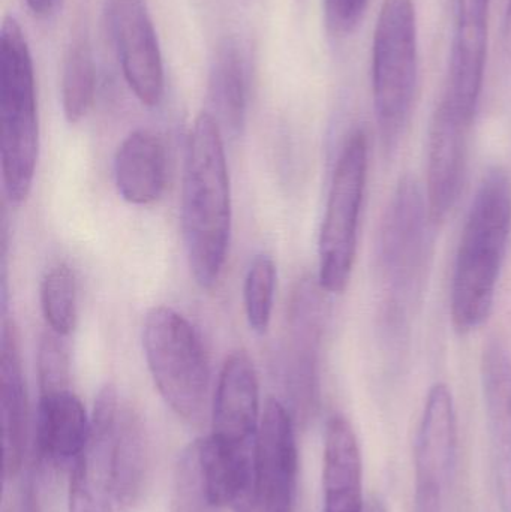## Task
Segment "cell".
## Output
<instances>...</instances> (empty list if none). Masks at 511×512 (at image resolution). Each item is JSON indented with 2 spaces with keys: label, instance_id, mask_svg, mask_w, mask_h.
I'll return each instance as SVG.
<instances>
[{
  "label": "cell",
  "instance_id": "cell-28",
  "mask_svg": "<svg viewBox=\"0 0 511 512\" xmlns=\"http://www.w3.org/2000/svg\"><path fill=\"white\" fill-rule=\"evenodd\" d=\"M24 2L35 17L47 18L53 14L59 0H24Z\"/></svg>",
  "mask_w": 511,
  "mask_h": 512
},
{
  "label": "cell",
  "instance_id": "cell-19",
  "mask_svg": "<svg viewBox=\"0 0 511 512\" xmlns=\"http://www.w3.org/2000/svg\"><path fill=\"white\" fill-rule=\"evenodd\" d=\"M324 512H365L359 441L344 415L327 421L323 462Z\"/></svg>",
  "mask_w": 511,
  "mask_h": 512
},
{
  "label": "cell",
  "instance_id": "cell-21",
  "mask_svg": "<svg viewBox=\"0 0 511 512\" xmlns=\"http://www.w3.org/2000/svg\"><path fill=\"white\" fill-rule=\"evenodd\" d=\"M150 480V448L140 418L120 409L111 456L114 501L123 510L140 504Z\"/></svg>",
  "mask_w": 511,
  "mask_h": 512
},
{
  "label": "cell",
  "instance_id": "cell-4",
  "mask_svg": "<svg viewBox=\"0 0 511 512\" xmlns=\"http://www.w3.org/2000/svg\"><path fill=\"white\" fill-rule=\"evenodd\" d=\"M0 123L3 188L11 206L20 207L35 180L39 123L32 54L14 17L3 20L0 35Z\"/></svg>",
  "mask_w": 511,
  "mask_h": 512
},
{
  "label": "cell",
  "instance_id": "cell-3",
  "mask_svg": "<svg viewBox=\"0 0 511 512\" xmlns=\"http://www.w3.org/2000/svg\"><path fill=\"white\" fill-rule=\"evenodd\" d=\"M260 384L254 361L234 351L224 361L212 405V433L197 444L201 474L213 490L236 498L255 493Z\"/></svg>",
  "mask_w": 511,
  "mask_h": 512
},
{
  "label": "cell",
  "instance_id": "cell-1",
  "mask_svg": "<svg viewBox=\"0 0 511 512\" xmlns=\"http://www.w3.org/2000/svg\"><path fill=\"white\" fill-rule=\"evenodd\" d=\"M180 224L192 277L210 291L224 271L233 224L224 134L210 111L198 114L189 132Z\"/></svg>",
  "mask_w": 511,
  "mask_h": 512
},
{
  "label": "cell",
  "instance_id": "cell-20",
  "mask_svg": "<svg viewBox=\"0 0 511 512\" xmlns=\"http://www.w3.org/2000/svg\"><path fill=\"white\" fill-rule=\"evenodd\" d=\"M167 152L158 135L147 129L131 132L114 156V183L126 203L150 206L167 186Z\"/></svg>",
  "mask_w": 511,
  "mask_h": 512
},
{
  "label": "cell",
  "instance_id": "cell-11",
  "mask_svg": "<svg viewBox=\"0 0 511 512\" xmlns=\"http://www.w3.org/2000/svg\"><path fill=\"white\" fill-rule=\"evenodd\" d=\"M297 454L294 417L281 400L270 397L261 414L255 466V512H293Z\"/></svg>",
  "mask_w": 511,
  "mask_h": 512
},
{
  "label": "cell",
  "instance_id": "cell-6",
  "mask_svg": "<svg viewBox=\"0 0 511 512\" xmlns=\"http://www.w3.org/2000/svg\"><path fill=\"white\" fill-rule=\"evenodd\" d=\"M143 351L171 411L188 423H200L209 406L210 367L194 325L173 307H153L144 319Z\"/></svg>",
  "mask_w": 511,
  "mask_h": 512
},
{
  "label": "cell",
  "instance_id": "cell-10",
  "mask_svg": "<svg viewBox=\"0 0 511 512\" xmlns=\"http://www.w3.org/2000/svg\"><path fill=\"white\" fill-rule=\"evenodd\" d=\"M327 294L320 283L303 280L291 300L285 349V385L291 414L306 418L314 411L318 393V352L326 322Z\"/></svg>",
  "mask_w": 511,
  "mask_h": 512
},
{
  "label": "cell",
  "instance_id": "cell-15",
  "mask_svg": "<svg viewBox=\"0 0 511 512\" xmlns=\"http://www.w3.org/2000/svg\"><path fill=\"white\" fill-rule=\"evenodd\" d=\"M470 126L443 98L432 117L428 141L425 194L435 224L446 221L461 194Z\"/></svg>",
  "mask_w": 511,
  "mask_h": 512
},
{
  "label": "cell",
  "instance_id": "cell-12",
  "mask_svg": "<svg viewBox=\"0 0 511 512\" xmlns=\"http://www.w3.org/2000/svg\"><path fill=\"white\" fill-rule=\"evenodd\" d=\"M111 26L129 89L141 104L156 107L164 96V63L143 0H114Z\"/></svg>",
  "mask_w": 511,
  "mask_h": 512
},
{
  "label": "cell",
  "instance_id": "cell-24",
  "mask_svg": "<svg viewBox=\"0 0 511 512\" xmlns=\"http://www.w3.org/2000/svg\"><path fill=\"white\" fill-rule=\"evenodd\" d=\"M42 315L53 333L68 337L78 318L77 280L68 265L59 262L42 277L39 288Z\"/></svg>",
  "mask_w": 511,
  "mask_h": 512
},
{
  "label": "cell",
  "instance_id": "cell-26",
  "mask_svg": "<svg viewBox=\"0 0 511 512\" xmlns=\"http://www.w3.org/2000/svg\"><path fill=\"white\" fill-rule=\"evenodd\" d=\"M65 337L47 331L42 336L38 351V382L39 393L44 391L69 388L71 370H69V354L66 348Z\"/></svg>",
  "mask_w": 511,
  "mask_h": 512
},
{
  "label": "cell",
  "instance_id": "cell-13",
  "mask_svg": "<svg viewBox=\"0 0 511 512\" xmlns=\"http://www.w3.org/2000/svg\"><path fill=\"white\" fill-rule=\"evenodd\" d=\"M491 0H456L449 87L444 99L471 125L476 117L488 59Z\"/></svg>",
  "mask_w": 511,
  "mask_h": 512
},
{
  "label": "cell",
  "instance_id": "cell-16",
  "mask_svg": "<svg viewBox=\"0 0 511 512\" xmlns=\"http://www.w3.org/2000/svg\"><path fill=\"white\" fill-rule=\"evenodd\" d=\"M491 438L492 477L501 512H511V354L500 342L485 346L480 364Z\"/></svg>",
  "mask_w": 511,
  "mask_h": 512
},
{
  "label": "cell",
  "instance_id": "cell-17",
  "mask_svg": "<svg viewBox=\"0 0 511 512\" xmlns=\"http://www.w3.org/2000/svg\"><path fill=\"white\" fill-rule=\"evenodd\" d=\"M0 406H2L3 480L20 472L29 424L26 379L21 358L20 333L14 319L6 318L0 340Z\"/></svg>",
  "mask_w": 511,
  "mask_h": 512
},
{
  "label": "cell",
  "instance_id": "cell-23",
  "mask_svg": "<svg viewBox=\"0 0 511 512\" xmlns=\"http://www.w3.org/2000/svg\"><path fill=\"white\" fill-rule=\"evenodd\" d=\"M96 92V66L86 36L72 41L62 74V110L66 122L77 125L92 110Z\"/></svg>",
  "mask_w": 511,
  "mask_h": 512
},
{
  "label": "cell",
  "instance_id": "cell-2",
  "mask_svg": "<svg viewBox=\"0 0 511 512\" xmlns=\"http://www.w3.org/2000/svg\"><path fill=\"white\" fill-rule=\"evenodd\" d=\"M510 231L511 183L506 171L492 168L474 195L456 254L450 313L458 333L477 330L491 316Z\"/></svg>",
  "mask_w": 511,
  "mask_h": 512
},
{
  "label": "cell",
  "instance_id": "cell-29",
  "mask_svg": "<svg viewBox=\"0 0 511 512\" xmlns=\"http://www.w3.org/2000/svg\"><path fill=\"white\" fill-rule=\"evenodd\" d=\"M372 512H384V510H381L380 505L374 504L372 505Z\"/></svg>",
  "mask_w": 511,
  "mask_h": 512
},
{
  "label": "cell",
  "instance_id": "cell-8",
  "mask_svg": "<svg viewBox=\"0 0 511 512\" xmlns=\"http://www.w3.org/2000/svg\"><path fill=\"white\" fill-rule=\"evenodd\" d=\"M429 215L426 194L413 177L396 186L380 236V264L392 303L410 301L417 294L429 254Z\"/></svg>",
  "mask_w": 511,
  "mask_h": 512
},
{
  "label": "cell",
  "instance_id": "cell-27",
  "mask_svg": "<svg viewBox=\"0 0 511 512\" xmlns=\"http://www.w3.org/2000/svg\"><path fill=\"white\" fill-rule=\"evenodd\" d=\"M369 0H324V20L332 35L347 36L362 23Z\"/></svg>",
  "mask_w": 511,
  "mask_h": 512
},
{
  "label": "cell",
  "instance_id": "cell-14",
  "mask_svg": "<svg viewBox=\"0 0 511 512\" xmlns=\"http://www.w3.org/2000/svg\"><path fill=\"white\" fill-rule=\"evenodd\" d=\"M120 408L116 394L96 397L89 444L72 466L69 512H113L111 456Z\"/></svg>",
  "mask_w": 511,
  "mask_h": 512
},
{
  "label": "cell",
  "instance_id": "cell-18",
  "mask_svg": "<svg viewBox=\"0 0 511 512\" xmlns=\"http://www.w3.org/2000/svg\"><path fill=\"white\" fill-rule=\"evenodd\" d=\"M89 438V417L71 387L39 393L35 445L45 463L62 466L77 462Z\"/></svg>",
  "mask_w": 511,
  "mask_h": 512
},
{
  "label": "cell",
  "instance_id": "cell-5",
  "mask_svg": "<svg viewBox=\"0 0 511 512\" xmlns=\"http://www.w3.org/2000/svg\"><path fill=\"white\" fill-rule=\"evenodd\" d=\"M419 32L414 0H383L372 41V98L381 143L398 144L416 96Z\"/></svg>",
  "mask_w": 511,
  "mask_h": 512
},
{
  "label": "cell",
  "instance_id": "cell-22",
  "mask_svg": "<svg viewBox=\"0 0 511 512\" xmlns=\"http://www.w3.org/2000/svg\"><path fill=\"white\" fill-rule=\"evenodd\" d=\"M210 102L222 134L236 138L242 132L248 108L245 60L239 45L225 39L216 51L209 81Z\"/></svg>",
  "mask_w": 511,
  "mask_h": 512
},
{
  "label": "cell",
  "instance_id": "cell-7",
  "mask_svg": "<svg viewBox=\"0 0 511 512\" xmlns=\"http://www.w3.org/2000/svg\"><path fill=\"white\" fill-rule=\"evenodd\" d=\"M366 173L368 141L356 131L336 161L318 240V283L327 294L344 292L353 274Z\"/></svg>",
  "mask_w": 511,
  "mask_h": 512
},
{
  "label": "cell",
  "instance_id": "cell-9",
  "mask_svg": "<svg viewBox=\"0 0 511 512\" xmlns=\"http://www.w3.org/2000/svg\"><path fill=\"white\" fill-rule=\"evenodd\" d=\"M458 420L452 391L435 384L426 397L414 447V512H441L455 474Z\"/></svg>",
  "mask_w": 511,
  "mask_h": 512
},
{
  "label": "cell",
  "instance_id": "cell-25",
  "mask_svg": "<svg viewBox=\"0 0 511 512\" xmlns=\"http://www.w3.org/2000/svg\"><path fill=\"white\" fill-rule=\"evenodd\" d=\"M276 271L272 256L260 254L252 259L243 285V304L249 328L258 336L269 331L275 304Z\"/></svg>",
  "mask_w": 511,
  "mask_h": 512
}]
</instances>
